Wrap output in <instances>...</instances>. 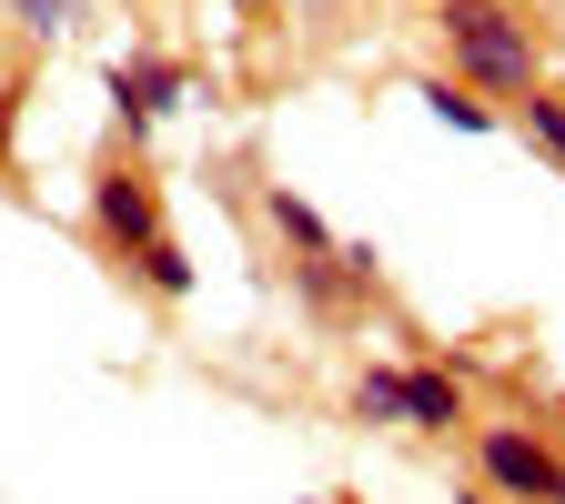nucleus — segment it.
Segmentation results:
<instances>
[{
    "label": "nucleus",
    "instance_id": "obj_5",
    "mask_svg": "<svg viewBox=\"0 0 565 504\" xmlns=\"http://www.w3.org/2000/svg\"><path fill=\"white\" fill-rule=\"evenodd\" d=\"M465 423V384L445 364H404V435H455Z\"/></svg>",
    "mask_w": 565,
    "mask_h": 504
},
{
    "label": "nucleus",
    "instance_id": "obj_12",
    "mask_svg": "<svg viewBox=\"0 0 565 504\" xmlns=\"http://www.w3.org/2000/svg\"><path fill=\"white\" fill-rule=\"evenodd\" d=\"M455 504H505V494H484V484H465V494H455Z\"/></svg>",
    "mask_w": 565,
    "mask_h": 504
},
{
    "label": "nucleus",
    "instance_id": "obj_13",
    "mask_svg": "<svg viewBox=\"0 0 565 504\" xmlns=\"http://www.w3.org/2000/svg\"><path fill=\"white\" fill-rule=\"evenodd\" d=\"M545 504H565V454H555V484H545Z\"/></svg>",
    "mask_w": 565,
    "mask_h": 504
},
{
    "label": "nucleus",
    "instance_id": "obj_2",
    "mask_svg": "<svg viewBox=\"0 0 565 504\" xmlns=\"http://www.w3.org/2000/svg\"><path fill=\"white\" fill-rule=\"evenodd\" d=\"M172 223H162V182H152V162L141 152H121V162H102L92 172V243L111 253V262H131L141 243H162Z\"/></svg>",
    "mask_w": 565,
    "mask_h": 504
},
{
    "label": "nucleus",
    "instance_id": "obj_4",
    "mask_svg": "<svg viewBox=\"0 0 565 504\" xmlns=\"http://www.w3.org/2000/svg\"><path fill=\"white\" fill-rule=\"evenodd\" d=\"M555 454L565 444H545V423H475V484L505 494V504H545Z\"/></svg>",
    "mask_w": 565,
    "mask_h": 504
},
{
    "label": "nucleus",
    "instance_id": "obj_9",
    "mask_svg": "<svg viewBox=\"0 0 565 504\" xmlns=\"http://www.w3.org/2000/svg\"><path fill=\"white\" fill-rule=\"evenodd\" d=\"M263 223H273L282 243H294V253H333V223H323V212H313L303 192H282V182L263 192Z\"/></svg>",
    "mask_w": 565,
    "mask_h": 504
},
{
    "label": "nucleus",
    "instance_id": "obj_14",
    "mask_svg": "<svg viewBox=\"0 0 565 504\" xmlns=\"http://www.w3.org/2000/svg\"><path fill=\"white\" fill-rule=\"evenodd\" d=\"M233 11H273V0H233Z\"/></svg>",
    "mask_w": 565,
    "mask_h": 504
},
{
    "label": "nucleus",
    "instance_id": "obj_10",
    "mask_svg": "<svg viewBox=\"0 0 565 504\" xmlns=\"http://www.w3.org/2000/svg\"><path fill=\"white\" fill-rule=\"evenodd\" d=\"M515 131L535 141V152H545L555 172H565V92H555V82H535V92L515 101Z\"/></svg>",
    "mask_w": 565,
    "mask_h": 504
},
{
    "label": "nucleus",
    "instance_id": "obj_1",
    "mask_svg": "<svg viewBox=\"0 0 565 504\" xmlns=\"http://www.w3.org/2000/svg\"><path fill=\"white\" fill-rule=\"evenodd\" d=\"M435 41L475 101H525L545 82V41L515 0H435Z\"/></svg>",
    "mask_w": 565,
    "mask_h": 504
},
{
    "label": "nucleus",
    "instance_id": "obj_6",
    "mask_svg": "<svg viewBox=\"0 0 565 504\" xmlns=\"http://www.w3.org/2000/svg\"><path fill=\"white\" fill-rule=\"evenodd\" d=\"M121 272H131V282H141L152 303H192V293H202V262H192V253H182L172 233H162V243H141V253H131Z\"/></svg>",
    "mask_w": 565,
    "mask_h": 504
},
{
    "label": "nucleus",
    "instance_id": "obj_11",
    "mask_svg": "<svg viewBox=\"0 0 565 504\" xmlns=\"http://www.w3.org/2000/svg\"><path fill=\"white\" fill-rule=\"evenodd\" d=\"M11 31L21 41H61L71 31V0H11Z\"/></svg>",
    "mask_w": 565,
    "mask_h": 504
},
{
    "label": "nucleus",
    "instance_id": "obj_8",
    "mask_svg": "<svg viewBox=\"0 0 565 504\" xmlns=\"http://www.w3.org/2000/svg\"><path fill=\"white\" fill-rule=\"evenodd\" d=\"M353 423L404 435V364H364V374H353Z\"/></svg>",
    "mask_w": 565,
    "mask_h": 504
},
{
    "label": "nucleus",
    "instance_id": "obj_3",
    "mask_svg": "<svg viewBox=\"0 0 565 504\" xmlns=\"http://www.w3.org/2000/svg\"><path fill=\"white\" fill-rule=\"evenodd\" d=\"M102 92H111L121 141L141 152V141H152V121H162V111H182V92H192V61H172V51H121V61L102 71Z\"/></svg>",
    "mask_w": 565,
    "mask_h": 504
},
{
    "label": "nucleus",
    "instance_id": "obj_7",
    "mask_svg": "<svg viewBox=\"0 0 565 504\" xmlns=\"http://www.w3.org/2000/svg\"><path fill=\"white\" fill-rule=\"evenodd\" d=\"M414 101L435 111L445 131H465V141H484V131H505V111H494V101H475L465 82H414Z\"/></svg>",
    "mask_w": 565,
    "mask_h": 504
}]
</instances>
